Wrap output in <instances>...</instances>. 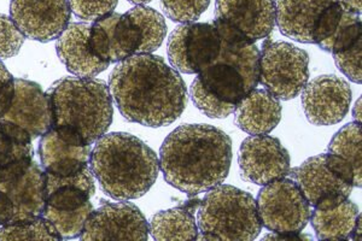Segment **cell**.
Instances as JSON below:
<instances>
[{"label": "cell", "mask_w": 362, "mask_h": 241, "mask_svg": "<svg viewBox=\"0 0 362 241\" xmlns=\"http://www.w3.org/2000/svg\"><path fill=\"white\" fill-rule=\"evenodd\" d=\"M107 86L124 119L145 127L172 124L187 104L180 74L155 54H134L119 61Z\"/></svg>", "instance_id": "6da1fadb"}, {"label": "cell", "mask_w": 362, "mask_h": 241, "mask_svg": "<svg viewBox=\"0 0 362 241\" xmlns=\"http://www.w3.org/2000/svg\"><path fill=\"white\" fill-rule=\"evenodd\" d=\"M158 160L172 187L197 196L226 180L232 163V140L210 124H182L165 138Z\"/></svg>", "instance_id": "7a4b0ae2"}, {"label": "cell", "mask_w": 362, "mask_h": 241, "mask_svg": "<svg viewBox=\"0 0 362 241\" xmlns=\"http://www.w3.org/2000/svg\"><path fill=\"white\" fill-rule=\"evenodd\" d=\"M90 169L107 196L126 201L145 196L156 182L160 160L153 148L129 133H109L90 153Z\"/></svg>", "instance_id": "3957f363"}, {"label": "cell", "mask_w": 362, "mask_h": 241, "mask_svg": "<svg viewBox=\"0 0 362 241\" xmlns=\"http://www.w3.org/2000/svg\"><path fill=\"white\" fill-rule=\"evenodd\" d=\"M259 81V47L255 44L223 41L218 58L198 73L189 94L196 107L206 116L226 119L255 90Z\"/></svg>", "instance_id": "277c9868"}, {"label": "cell", "mask_w": 362, "mask_h": 241, "mask_svg": "<svg viewBox=\"0 0 362 241\" xmlns=\"http://www.w3.org/2000/svg\"><path fill=\"white\" fill-rule=\"evenodd\" d=\"M46 93L54 111L52 128L80 143H97L112 126V93L102 80L63 78Z\"/></svg>", "instance_id": "5b68a950"}, {"label": "cell", "mask_w": 362, "mask_h": 241, "mask_svg": "<svg viewBox=\"0 0 362 241\" xmlns=\"http://www.w3.org/2000/svg\"><path fill=\"white\" fill-rule=\"evenodd\" d=\"M198 240H254L262 229L250 193L230 184L206 192L197 213Z\"/></svg>", "instance_id": "8992f818"}, {"label": "cell", "mask_w": 362, "mask_h": 241, "mask_svg": "<svg viewBox=\"0 0 362 241\" xmlns=\"http://www.w3.org/2000/svg\"><path fill=\"white\" fill-rule=\"evenodd\" d=\"M46 204L42 216L56 229L62 240L78 237L93 213L95 175L90 167L68 176L45 172Z\"/></svg>", "instance_id": "52a82bcc"}, {"label": "cell", "mask_w": 362, "mask_h": 241, "mask_svg": "<svg viewBox=\"0 0 362 241\" xmlns=\"http://www.w3.org/2000/svg\"><path fill=\"white\" fill-rule=\"evenodd\" d=\"M310 206L332 208L349 199L356 186L353 169L332 153L314 155L288 172Z\"/></svg>", "instance_id": "ba28073f"}, {"label": "cell", "mask_w": 362, "mask_h": 241, "mask_svg": "<svg viewBox=\"0 0 362 241\" xmlns=\"http://www.w3.org/2000/svg\"><path fill=\"white\" fill-rule=\"evenodd\" d=\"M276 25L283 35L302 44L327 40L346 8L338 0H276Z\"/></svg>", "instance_id": "9c48e42d"}, {"label": "cell", "mask_w": 362, "mask_h": 241, "mask_svg": "<svg viewBox=\"0 0 362 241\" xmlns=\"http://www.w3.org/2000/svg\"><path fill=\"white\" fill-rule=\"evenodd\" d=\"M46 204L45 170L33 160L0 174V217L4 225L42 216Z\"/></svg>", "instance_id": "30bf717a"}, {"label": "cell", "mask_w": 362, "mask_h": 241, "mask_svg": "<svg viewBox=\"0 0 362 241\" xmlns=\"http://www.w3.org/2000/svg\"><path fill=\"white\" fill-rule=\"evenodd\" d=\"M215 28L228 44L250 45L271 35L276 25V0H216Z\"/></svg>", "instance_id": "8fae6325"}, {"label": "cell", "mask_w": 362, "mask_h": 241, "mask_svg": "<svg viewBox=\"0 0 362 241\" xmlns=\"http://www.w3.org/2000/svg\"><path fill=\"white\" fill-rule=\"evenodd\" d=\"M309 80V54L285 41H264L259 52V81L279 100L300 95Z\"/></svg>", "instance_id": "7c38bea8"}, {"label": "cell", "mask_w": 362, "mask_h": 241, "mask_svg": "<svg viewBox=\"0 0 362 241\" xmlns=\"http://www.w3.org/2000/svg\"><path fill=\"white\" fill-rule=\"evenodd\" d=\"M257 211L262 227L276 234H300L308 225L310 205L296 182L284 177L259 192Z\"/></svg>", "instance_id": "4fadbf2b"}, {"label": "cell", "mask_w": 362, "mask_h": 241, "mask_svg": "<svg viewBox=\"0 0 362 241\" xmlns=\"http://www.w3.org/2000/svg\"><path fill=\"white\" fill-rule=\"evenodd\" d=\"M223 47V39L211 23H181L168 39L169 63L177 73L198 74L215 61Z\"/></svg>", "instance_id": "5bb4252c"}, {"label": "cell", "mask_w": 362, "mask_h": 241, "mask_svg": "<svg viewBox=\"0 0 362 241\" xmlns=\"http://www.w3.org/2000/svg\"><path fill=\"white\" fill-rule=\"evenodd\" d=\"M239 169L244 181L266 186L284 179L291 170V158L279 139L269 135H251L239 150Z\"/></svg>", "instance_id": "9a60e30c"}, {"label": "cell", "mask_w": 362, "mask_h": 241, "mask_svg": "<svg viewBox=\"0 0 362 241\" xmlns=\"http://www.w3.org/2000/svg\"><path fill=\"white\" fill-rule=\"evenodd\" d=\"M148 223L132 203H107L93 210L80 240H146Z\"/></svg>", "instance_id": "2e32d148"}, {"label": "cell", "mask_w": 362, "mask_h": 241, "mask_svg": "<svg viewBox=\"0 0 362 241\" xmlns=\"http://www.w3.org/2000/svg\"><path fill=\"white\" fill-rule=\"evenodd\" d=\"M10 16L25 37L56 40L69 25V0H11Z\"/></svg>", "instance_id": "e0dca14e"}, {"label": "cell", "mask_w": 362, "mask_h": 241, "mask_svg": "<svg viewBox=\"0 0 362 241\" xmlns=\"http://www.w3.org/2000/svg\"><path fill=\"white\" fill-rule=\"evenodd\" d=\"M305 117L314 126H334L346 117L351 102L349 83L337 75H321L302 90Z\"/></svg>", "instance_id": "ac0fdd59"}, {"label": "cell", "mask_w": 362, "mask_h": 241, "mask_svg": "<svg viewBox=\"0 0 362 241\" xmlns=\"http://www.w3.org/2000/svg\"><path fill=\"white\" fill-rule=\"evenodd\" d=\"M0 122L21 128L32 140L42 136L54 127V111L49 94L37 82L15 78L13 99Z\"/></svg>", "instance_id": "d6986e66"}, {"label": "cell", "mask_w": 362, "mask_h": 241, "mask_svg": "<svg viewBox=\"0 0 362 241\" xmlns=\"http://www.w3.org/2000/svg\"><path fill=\"white\" fill-rule=\"evenodd\" d=\"M90 41L95 54L112 64L138 54L140 34L127 13H112L90 25Z\"/></svg>", "instance_id": "ffe728a7"}, {"label": "cell", "mask_w": 362, "mask_h": 241, "mask_svg": "<svg viewBox=\"0 0 362 241\" xmlns=\"http://www.w3.org/2000/svg\"><path fill=\"white\" fill-rule=\"evenodd\" d=\"M90 145L80 143L54 128L42 135L39 145L42 169L58 176L73 175L90 167Z\"/></svg>", "instance_id": "44dd1931"}, {"label": "cell", "mask_w": 362, "mask_h": 241, "mask_svg": "<svg viewBox=\"0 0 362 241\" xmlns=\"http://www.w3.org/2000/svg\"><path fill=\"white\" fill-rule=\"evenodd\" d=\"M90 28L88 23H70L56 42L58 57L78 78H95L110 66L92 49Z\"/></svg>", "instance_id": "7402d4cb"}, {"label": "cell", "mask_w": 362, "mask_h": 241, "mask_svg": "<svg viewBox=\"0 0 362 241\" xmlns=\"http://www.w3.org/2000/svg\"><path fill=\"white\" fill-rule=\"evenodd\" d=\"M281 110L279 99L267 90L255 88L235 109V124L247 134H269L279 124Z\"/></svg>", "instance_id": "603a6c76"}, {"label": "cell", "mask_w": 362, "mask_h": 241, "mask_svg": "<svg viewBox=\"0 0 362 241\" xmlns=\"http://www.w3.org/2000/svg\"><path fill=\"white\" fill-rule=\"evenodd\" d=\"M309 221L319 240H360L361 237L360 213L349 199L332 208H314Z\"/></svg>", "instance_id": "cb8c5ba5"}, {"label": "cell", "mask_w": 362, "mask_h": 241, "mask_svg": "<svg viewBox=\"0 0 362 241\" xmlns=\"http://www.w3.org/2000/svg\"><path fill=\"white\" fill-rule=\"evenodd\" d=\"M148 230L157 241L197 240L198 225L192 213L185 208H173L153 215Z\"/></svg>", "instance_id": "d4e9b609"}, {"label": "cell", "mask_w": 362, "mask_h": 241, "mask_svg": "<svg viewBox=\"0 0 362 241\" xmlns=\"http://www.w3.org/2000/svg\"><path fill=\"white\" fill-rule=\"evenodd\" d=\"M33 157L30 136L11 123L0 122V174Z\"/></svg>", "instance_id": "484cf974"}, {"label": "cell", "mask_w": 362, "mask_h": 241, "mask_svg": "<svg viewBox=\"0 0 362 241\" xmlns=\"http://www.w3.org/2000/svg\"><path fill=\"white\" fill-rule=\"evenodd\" d=\"M126 13L139 30L140 46L136 54H153L160 49L167 34L165 17L145 5H138Z\"/></svg>", "instance_id": "4316f807"}, {"label": "cell", "mask_w": 362, "mask_h": 241, "mask_svg": "<svg viewBox=\"0 0 362 241\" xmlns=\"http://www.w3.org/2000/svg\"><path fill=\"white\" fill-rule=\"evenodd\" d=\"M329 153L349 164L355 175L356 187H361L362 131L361 123L350 122L341 127L329 141Z\"/></svg>", "instance_id": "83f0119b"}, {"label": "cell", "mask_w": 362, "mask_h": 241, "mask_svg": "<svg viewBox=\"0 0 362 241\" xmlns=\"http://www.w3.org/2000/svg\"><path fill=\"white\" fill-rule=\"evenodd\" d=\"M0 240H62L56 229L42 216L3 225Z\"/></svg>", "instance_id": "f1b7e54d"}, {"label": "cell", "mask_w": 362, "mask_h": 241, "mask_svg": "<svg viewBox=\"0 0 362 241\" xmlns=\"http://www.w3.org/2000/svg\"><path fill=\"white\" fill-rule=\"evenodd\" d=\"M361 18L358 13L346 10L334 34L327 40L321 42L320 49L331 54H337L349 49L356 41L362 39Z\"/></svg>", "instance_id": "f546056e"}, {"label": "cell", "mask_w": 362, "mask_h": 241, "mask_svg": "<svg viewBox=\"0 0 362 241\" xmlns=\"http://www.w3.org/2000/svg\"><path fill=\"white\" fill-rule=\"evenodd\" d=\"M209 4L210 0H160L165 16L177 23L196 22Z\"/></svg>", "instance_id": "4dcf8cb0"}, {"label": "cell", "mask_w": 362, "mask_h": 241, "mask_svg": "<svg viewBox=\"0 0 362 241\" xmlns=\"http://www.w3.org/2000/svg\"><path fill=\"white\" fill-rule=\"evenodd\" d=\"M25 37L11 17L0 15V59L16 56L25 44Z\"/></svg>", "instance_id": "1f68e13d"}, {"label": "cell", "mask_w": 362, "mask_h": 241, "mask_svg": "<svg viewBox=\"0 0 362 241\" xmlns=\"http://www.w3.org/2000/svg\"><path fill=\"white\" fill-rule=\"evenodd\" d=\"M119 0H69L71 13L85 20H100L114 13Z\"/></svg>", "instance_id": "d6a6232c"}, {"label": "cell", "mask_w": 362, "mask_h": 241, "mask_svg": "<svg viewBox=\"0 0 362 241\" xmlns=\"http://www.w3.org/2000/svg\"><path fill=\"white\" fill-rule=\"evenodd\" d=\"M361 54L362 39L356 41L349 49L332 54L338 69L355 83H361L362 81Z\"/></svg>", "instance_id": "836d02e7"}, {"label": "cell", "mask_w": 362, "mask_h": 241, "mask_svg": "<svg viewBox=\"0 0 362 241\" xmlns=\"http://www.w3.org/2000/svg\"><path fill=\"white\" fill-rule=\"evenodd\" d=\"M15 92V78L0 61V119L10 107Z\"/></svg>", "instance_id": "e575fe53"}, {"label": "cell", "mask_w": 362, "mask_h": 241, "mask_svg": "<svg viewBox=\"0 0 362 241\" xmlns=\"http://www.w3.org/2000/svg\"><path fill=\"white\" fill-rule=\"evenodd\" d=\"M338 3L351 13H358V15L361 13V0H338Z\"/></svg>", "instance_id": "d590c367"}, {"label": "cell", "mask_w": 362, "mask_h": 241, "mask_svg": "<svg viewBox=\"0 0 362 241\" xmlns=\"http://www.w3.org/2000/svg\"><path fill=\"white\" fill-rule=\"evenodd\" d=\"M274 239V240H302V239H310L309 237H300V234H276L264 237V240Z\"/></svg>", "instance_id": "8d00e7d4"}, {"label": "cell", "mask_w": 362, "mask_h": 241, "mask_svg": "<svg viewBox=\"0 0 362 241\" xmlns=\"http://www.w3.org/2000/svg\"><path fill=\"white\" fill-rule=\"evenodd\" d=\"M353 116H354L355 122L361 123V99H358V102L355 104Z\"/></svg>", "instance_id": "74e56055"}, {"label": "cell", "mask_w": 362, "mask_h": 241, "mask_svg": "<svg viewBox=\"0 0 362 241\" xmlns=\"http://www.w3.org/2000/svg\"><path fill=\"white\" fill-rule=\"evenodd\" d=\"M129 3H132V4L136 5H145L150 3V1H153V0H128Z\"/></svg>", "instance_id": "f35d334b"}, {"label": "cell", "mask_w": 362, "mask_h": 241, "mask_svg": "<svg viewBox=\"0 0 362 241\" xmlns=\"http://www.w3.org/2000/svg\"><path fill=\"white\" fill-rule=\"evenodd\" d=\"M4 225V223H3V220H1V217H0V228Z\"/></svg>", "instance_id": "ab89813d"}]
</instances>
